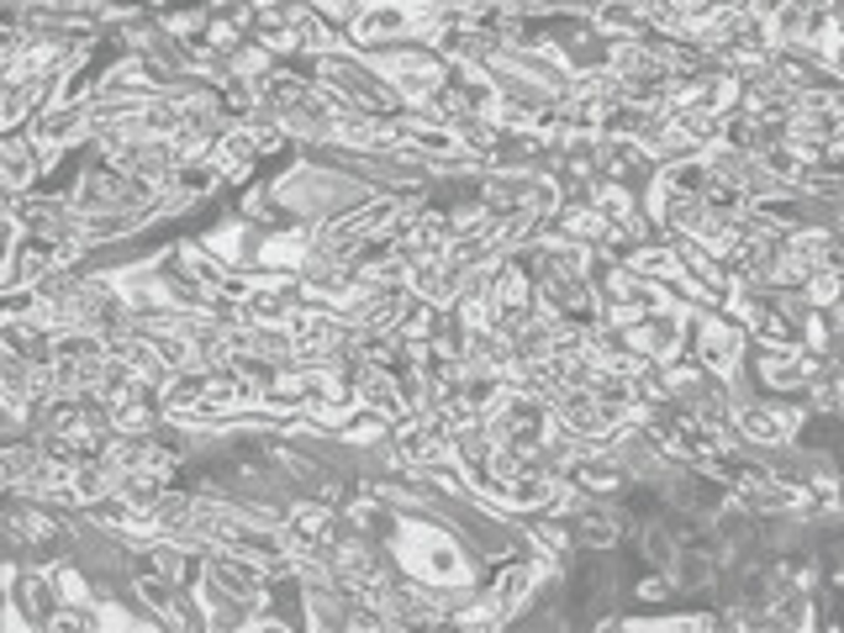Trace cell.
Segmentation results:
<instances>
[{
  "mask_svg": "<svg viewBox=\"0 0 844 633\" xmlns=\"http://www.w3.org/2000/svg\"><path fill=\"white\" fill-rule=\"evenodd\" d=\"M734 349H739V343H734V332H728V328H707V332H702V354H707V360L728 364V360H734Z\"/></svg>",
  "mask_w": 844,
  "mask_h": 633,
  "instance_id": "1",
  "label": "cell"
}]
</instances>
